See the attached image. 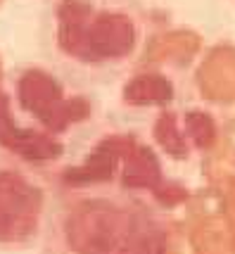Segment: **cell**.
<instances>
[{"instance_id":"cell-1","label":"cell","mask_w":235,"mask_h":254,"mask_svg":"<svg viewBox=\"0 0 235 254\" xmlns=\"http://www.w3.org/2000/svg\"><path fill=\"white\" fill-rule=\"evenodd\" d=\"M43 254H162L157 204L117 188L57 186L43 226Z\"/></svg>"},{"instance_id":"cell-2","label":"cell","mask_w":235,"mask_h":254,"mask_svg":"<svg viewBox=\"0 0 235 254\" xmlns=\"http://www.w3.org/2000/svg\"><path fill=\"white\" fill-rule=\"evenodd\" d=\"M93 117V102L45 66H24L0 81V150L45 166L67 150V135Z\"/></svg>"},{"instance_id":"cell-3","label":"cell","mask_w":235,"mask_h":254,"mask_svg":"<svg viewBox=\"0 0 235 254\" xmlns=\"http://www.w3.org/2000/svg\"><path fill=\"white\" fill-rule=\"evenodd\" d=\"M53 41L71 64L93 71L117 69L138 53L140 14L133 0H57Z\"/></svg>"},{"instance_id":"cell-4","label":"cell","mask_w":235,"mask_h":254,"mask_svg":"<svg viewBox=\"0 0 235 254\" xmlns=\"http://www.w3.org/2000/svg\"><path fill=\"white\" fill-rule=\"evenodd\" d=\"M57 186L64 188H117L157 204L162 195V171L155 150L133 133H107L83 155L78 164L64 169Z\"/></svg>"},{"instance_id":"cell-5","label":"cell","mask_w":235,"mask_h":254,"mask_svg":"<svg viewBox=\"0 0 235 254\" xmlns=\"http://www.w3.org/2000/svg\"><path fill=\"white\" fill-rule=\"evenodd\" d=\"M50 199L29 171L0 164V250H26L43 235Z\"/></svg>"},{"instance_id":"cell-6","label":"cell","mask_w":235,"mask_h":254,"mask_svg":"<svg viewBox=\"0 0 235 254\" xmlns=\"http://www.w3.org/2000/svg\"><path fill=\"white\" fill-rule=\"evenodd\" d=\"M169 95V86L164 76L145 66L143 71L131 74L121 88V100L126 107H152L164 102Z\"/></svg>"},{"instance_id":"cell-7","label":"cell","mask_w":235,"mask_h":254,"mask_svg":"<svg viewBox=\"0 0 235 254\" xmlns=\"http://www.w3.org/2000/svg\"><path fill=\"white\" fill-rule=\"evenodd\" d=\"M5 78V74H2V62H0V81Z\"/></svg>"},{"instance_id":"cell-8","label":"cell","mask_w":235,"mask_h":254,"mask_svg":"<svg viewBox=\"0 0 235 254\" xmlns=\"http://www.w3.org/2000/svg\"><path fill=\"white\" fill-rule=\"evenodd\" d=\"M2 2H5V0H0V5H2Z\"/></svg>"}]
</instances>
